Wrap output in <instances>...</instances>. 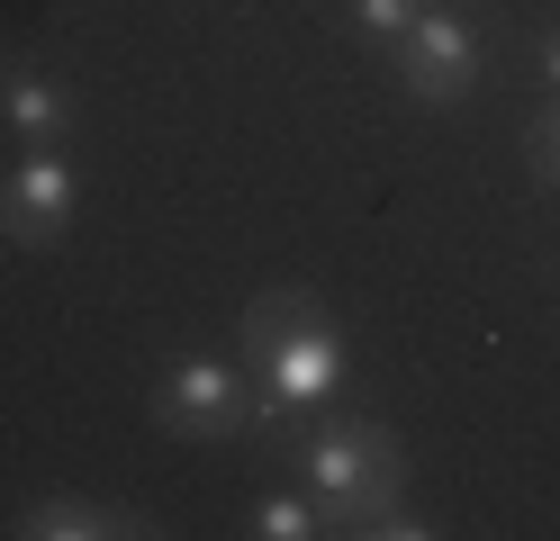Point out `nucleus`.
I'll return each mask as SVG.
<instances>
[{
    "label": "nucleus",
    "instance_id": "f257e3e1",
    "mask_svg": "<svg viewBox=\"0 0 560 541\" xmlns=\"http://www.w3.org/2000/svg\"><path fill=\"white\" fill-rule=\"evenodd\" d=\"M235 343H244V371H254V424L262 433L317 415L343 388V371H353V352H343L335 316L317 307V289H262L244 307Z\"/></svg>",
    "mask_w": 560,
    "mask_h": 541
},
{
    "label": "nucleus",
    "instance_id": "f03ea898",
    "mask_svg": "<svg viewBox=\"0 0 560 541\" xmlns=\"http://www.w3.org/2000/svg\"><path fill=\"white\" fill-rule=\"evenodd\" d=\"M299 479L317 487L326 524L353 532L362 515H380V505L407 496V451H398L389 424H317L299 443Z\"/></svg>",
    "mask_w": 560,
    "mask_h": 541
},
{
    "label": "nucleus",
    "instance_id": "7ed1b4c3",
    "mask_svg": "<svg viewBox=\"0 0 560 541\" xmlns=\"http://www.w3.org/2000/svg\"><path fill=\"white\" fill-rule=\"evenodd\" d=\"M154 424L182 433V443H235V433H254V371L226 352H182L163 361L154 379Z\"/></svg>",
    "mask_w": 560,
    "mask_h": 541
},
{
    "label": "nucleus",
    "instance_id": "20e7f679",
    "mask_svg": "<svg viewBox=\"0 0 560 541\" xmlns=\"http://www.w3.org/2000/svg\"><path fill=\"white\" fill-rule=\"evenodd\" d=\"M389 72H398V91L425 99V108L470 99V82H479V19L462 10V0H425L416 27L389 46Z\"/></svg>",
    "mask_w": 560,
    "mask_h": 541
},
{
    "label": "nucleus",
    "instance_id": "39448f33",
    "mask_svg": "<svg viewBox=\"0 0 560 541\" xmlns=\"http://www.w3.org/2000/svg\"><path fill=\"white\" fill-rule=\"evenodd\" d=\"M73 216H82V163L63 144H19L10 180H0V235L46 252V244L73 235Z\"/></svg>",
    "mask_w": 560,
    "mask_h": 541
},
{
    "label": "nucleus",
    "instance_id": "423d86ee",
    "mask_svg": "<svg viewBox=\"0 0 560 541\" xmlns=\"http://www.w3.org/2000/svg\"><path fill=\"white\" fill-rule=\"evenodd\" d=\"M0 118L19 127V144H73L82 91L46 63H0Z\"/></svg>",
    "mask_w": 560,
    "mask_h": 541
},
{
    "label": "nucleus",
    "instance_id": "0eeeda50",
    "mask_svg": "<svg viewBox=\"0 0 560 541\" xmlns=\"http://www.w3.org/2000/svg\"><path fill=\"white\" fill-rule=\"evenodd\" d=\"M10 532L19 541H154L163 524H145L136 505H100V496H27Z\"/></svg>",
    "mask_w": 560,
    "mask_h": 541
},
{
    "label": "nucleus",
    "instance_id": "6e6552de",
    "mask_svg": "<svg viewBox=\"0 0 560 541\" xmlns=\"http://www.w3.org/2000/svg\"><path fill=\"white\" fill-rule=\"evenodd\" d=\"M254 541H317L326 532V505H307V496H254V524H244Z\"/></svg>",
    "mask_w": 560,
    "mask_h": 541
},
{
    "label": "nucleus",
    "instance_id": "1a4fd4ad",
    "mask_svg": "<svg viewBox=\"0 0 560 541\" xmlns=\"http://www.w3.org/2000/svg\"><path fill=\"white\" fill-rule=\"evenodd\" d=\"M416 10H425V0H343V19H353V36H371L380 55H389L398 36L416 27Z\"/></svg>",
    "mask_w": 560,
    "mask_h": 541
},
{
    "label": "nucleus",
    "instance_id": "9d476101",
    "mask_svg": "<svg viewBox=\"0 0 560 541\" xmlns=\"http://www.w3.org/2000/svg\"><path fill=\"white\" fill-rule=\"evenodd\" d=\"M524 163H534V180L542 190H560V91H551V108L534 127H524Z\"/></svg>",
    "mask_w": 560,
    "mask_h": 541
},
{
    "label": "nucleus",
    "instance_id": "9b49d317",
    "mask_svg": "<svg viewBox=\"0 0 560 541\" xmlns=\"http://www.w3.org/2000/svg\"><path fill=\"white\" fill-rule=\"evenodd\" d=\"M353 532H362V541H434L443 524H425V515H416V505L398 496V505H380V515H362Z\"/></svg>",
    "mask_w": 560,
    "mask_h": 541
},
{
    "label": "nucleus",
    "instance_id": "f8f14e48",
    "mask_svg": "<svg viewBox=\"0 0 560 541\" xmlns=\"http://www.w3.org/2000/svg\"><path fill=\"white\" fill-rule=\"evenodd\" d=\"M534 63H542V91H560V27H542V46H534Z\"/></svg>",
    "mask_w": 560,
    "mask_h": 541
}]
</instances>
